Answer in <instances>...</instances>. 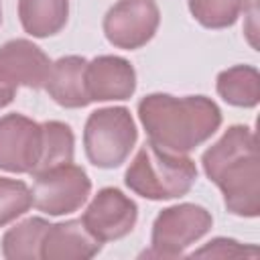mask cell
Listing matches in <instances>:
<instances>
[{
    "mask_svg": "<svg viewBox=\"0 0 260 260\" xmlns=\"http://www.w3.org/2000/svg\"><path fill=\"white\" fill-rule=\"evenodd\" d=\"M16 83H12L10 81V77L0 69V110L2 108H6L12 100H14V95H16Z\"/></svg>",
    "mask_w": 260,
    "mask_h": 260,
    "instance_id": "44dd1931",
    "label": "cell"
},
{
    "mask_svg": "<svg viewBox=\"0 0 260 260\" xmlns=\"http://www.w3.org/2000/svg\"><path fill=\"white\" fill-rule=\"evenodd\" d=\"M32 179V205L53 217L81 209L91 193L89 175L73 160L51 167Z\"/></svg>",
    "mask_w": 260,
    "mask_h": 260,
    "instance_id": "8992f818",
    "label": "cell"
},
{
    "mask_svg": "<svg viewBox=\"0 0 260 260\" xmlns=\"http://www.w3.org/2000/svg\"><path fill=\"white\" fill-rule=\"evenodd\" d=\"M189 256L191 258H238V256L256 258L258 256V248L240 244L234 238H213L205 246H201L199 250L191 252Z\"/></svg>",
    "mask_w": 260,
    "mask_h": 260,
    "instance_id": "ffe728a7",
    "label": "cell"
},
{
    "mask_svg": "<svg viewBox=\"0 0 260 260\" xmlns=\"http://www.w3.org/2000/svg\"><path fill=\"white\" fill-rule=\"evenodd\" d=\"M100 244L79 219L51 223L41 242L43 260H87L100 254Z\"/></svg>",
    "mask_w": 260,
    "mask_h": 260,
    "instance_id": "7c38bea8",
    "label": "cell"
},
{
    "mask_svg": "<svg viewBox=\"0 0 260 260\" xmlns=\"http://www.w3.org/2000/svg\"><path fill=\"white\" fill-rule=\"evenodd\" d=\"M75 152V136L69 124L59 120H47L43 122V156L37 167V171L30 175H39L51 167L71 162Z\"/></svg>",
    "mask_w": 260,
    "mask_h": 260,
    "instance_id": "e0dca14e",
    "label": "cell"
},
{
    "mask_svg": "<svg viewBox=\"0 0 260 260\" xmlns=\"http://www.w3.org/2000/svg\"><path fill=\"white\" fill-rule=\"evenodd\" d=\"M51 223L45 217H26L14 223L2 236V256L6 260H37L41 258V242Z\"/></svg>",
    "mask_w": 260,
    "mask_h": 260,
    "instance_id": "2e32d148",
    "label": "cell"
},
{
    "mask_svg": "<svg viewBox=\"0 0 260 260\" xmlns=\"http://www.w3.org/2000/svg\"><path fill=\"white\" fill-rule=\"evenodd\" d=\"M51 67L49 55L28 39H12L0 47V69L16 85L45 89Z\"/></svg>",
    "mask_w": 260,
    "mask_h": 260,
    "instance_id": "8fae6325",
    "label": "cell"
},
{
    "mask_svg": "<svg viewBox=\"0 0 260 260\" xmlns=\"http://www.w3.org/2000/svg\"><path fill=\"white\" fill-rule=\"evenodd\" d=\"M32 207V191L20 179L0 177V228L16 221Z\"/></svg>",
    "mask_w": 260,
    "mask_h": 260,
    "instance_id": "d6986e66",
    "label": "cell"
},
{
    "mask_svg": "<svg viewBox=\"0 0 260 260\" xmlns=\"http://www.w3.org/2000/svg\"><path fill=\"white\" fill-rule=\"evenodd\" d=\"M138 128L128 108L110 106L91 112L83 126V150L98 169H118L136 146Z\"/></svg>",
    "mask_w": 260,
    "mask_h": 260,
    "instance_id": "277c9868",
    "label": "cell"
},
{
    "mask_svg": "<svg viewBox=\"0 0 260 260\" xmlns=\"http://www.w3.org/2000/svg\"><path fill=\"white\" fill-rule=\"evenodd\" d=\"M205 177L217 185L232 215H260V156L256 134L246 124L230 126L201 154Z\"/></svg>",
    "mask_w": 260,
    "mask_h": 260,
    "instance_id": "6da1fadb",
    "label": "cell"
},
{
    "mask_svg": "<svg viewBox=\"0 0 260 260\" xmlns=\"http://www.w3.org/2000/svg\"><path fill=\"white\" fill-rule=\"evenodd\" d=\"M43 156V124L24 114L0 116V171L32 175Z\"/></svg>",
    "mask_w": 260,
    "mask_h": 260,
    "instance_id": "ba28073f",
    "label": "cell"
},
{
    "mask_svg": "<svg viewBox=\"0 0 260 260\" xmlns=\"http://www.w3.org/2000/svg\"><path fill=\"white\" fill-rule=\"evenodd\" d=\"M138 120L150 142L187 154L219 130L223 116L207 95L177 98L156 91L138 102Z\"/></svg>",
    "mask_w": 260,
    "mask_h": 260,
    "instance_id": "7a4b0ae2",
    "label": "cell"
},
{
    "mask_svg": "<svg viewBox=\"0 0 260 260\" xmlns=\"http://www.w3.org/2000/svg\"><path fill=\"white\" fill-rule=\"evenodd\" d=\"M213 228V215L197 203H177L160 209L152 221L150 248L146 258H181L187 248L207 236Z\"/></svg>",
    "mask_w": 260,
    "mask_h": 260,
    "instance_id": "5b68a950",
    "label": "cell"
},
{
    "mask_svg": "<svg viewBox=\"0 0 260 260\" xmlns=\"http://www.w3.org/2000/svg\"><path fill=\"white\" fill-rule=\"evenodd\" d=\"M22 30L35 39L61 32L69 20V0H18Z\"/></svg>",
    "mask_w": 260,
    "mask_h": 260,
    "instance_id": "5bb4252c",
    "label": "cell"
},
{
    "mask_svg": "<svg viewBox=\"0 0 260 260\" xmlns=\"http://www.w3.org/2000/svg\"><path fill=\"white\" fill-rule=\"evenodd\" d=\"M197 181V165L191 156L167 150L146 140L130 160L124 183L148 201H171L187 195Z\"/></svg>",
    "mask_w": 260,
    "mask_h": 260,
    "instance_id": "3957f363",
    "label": "cell"
},
{
    "mask_svg": "<svg viewBox=\"0 0 260 260\" xmlns=\"http://www.w3.org/2000/svg\"><path fill=\"white\" fill-rule=\"evenodd\" d=\"M85 65L87 59L81 55H65L53 61L45 91L57 106L77 110L91 104L85 91Z\"/></svg>",
    "mask_w": 260,
    "mask_h": 260,
    "instance_id": "4fadbf2b",
    "label": "cell"
},
{
    "mask_svg": "<svg viewBox=\"0 0 260 260\" xmlns=\"http://www.w3.org/2000/svg\"><path fill=\"white\" fill-rule=\"evenodd\" d=\"M0 24H2V0H0Z\"/></svg>",
    "mask_w": 260,
    "mask_h": 260,
    "instance_id": "7402d4cb",
    "label": "cell"
},
{
    "mask_svg": "<svg viewBox=\"0 0 260 260\" xmlns=\"http://www.w3.org/2000/svg\"><path fill=\"white\" fill-rule=\"evenodd\" d=\"M85 91L89 102H124L136 91L134 65L118 55H98L85 65Z\"/></svg>",
    "mask_w": 260,
    "mask_h": 260,
    "instance_id": "30bf717a",
    "label": "cell"
},
{
    "mask_svg": "<svg viewBox=\"0 0 260 260\" xmlns=\"http://www.w3.org/2000/svg\"><path fill=\"white\" fill-rule=\"evenodd\" d=\"M138 219V205L118 187L100 189L85 207L81 221L85 230L100 242H116L126 238Z\"/></svg>",
    "mask_w": 260,
    "mask_h": 260,
    "instance_id": "9c48e42d",
    "label": "cell"
},
{
    "mask_svg": "<svg viewBox=\"0 0 260 260\" xmlns=\"http://www.w3.org/2000/svg\"><path fill=\"white\" fill-rule=\"evenodd\" d=\"M160 24V10L154 0H118L104 16L102 28L116 49L136 51L152 41Z\"/></svg>",
    "mask_w": 260,
    "mask_h": 260,
    "instance_id": "52a82bcc",
    "label": "cell"
},
{
    "mask_svg": "<svg viewBox=\"0 0 260 260\" xmlns=\"http://www.w3.org/2000/svg\"><path fill=\"white\" fill-rule=\"evenodd\" d=\"M215 89L234 108H256L260 102V73L254 65H234L219 71Z\"/></svg>",
    "mask_w": 260,
    "mask_h": 260,
    "instance_id": "9a60e30c",
    "label": "cell"
},
{
    "mask_svg": "<svg viewBox=\"0 0 260 260\" xmlns=\"http://www.w3.org/2000/svg\"><path fill=\"white\" fill-rule=\"evenodd\" d=\"M254 0H187L191 16L205 28H228L250 8Z\"/></svg>",
    "mask_w": 260,
    "mask_h": 260,
    "instance_id": "ac0fdd59",
    "label": "cell"
}]
</instances>
